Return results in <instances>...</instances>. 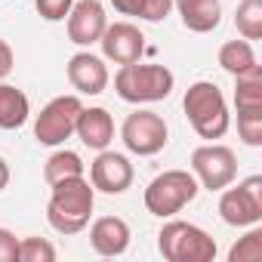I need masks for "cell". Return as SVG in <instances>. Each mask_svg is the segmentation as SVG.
<instances>
[{
	"label": "cell",
	"mask_w": 262,
	"mask_h": 262,
	"mask_svg": "<svg viewBox=\"0 0 262 262\" xmlns=\"http://www.w3.org/2000/svg\"><path fill=\"white\" fill-rule=\"evenodd\" d=\"M173 10V0H139V10L136 16L142 22H164Z\"/></svg>",
	"instance_id": "26"
},
{
	"label": "cell",
	"mask_w": 262,
	"mask_h": 262,
	"mask_svg": "<svg viewBox=\"0 0 262 262\" xmlns=\"http://www.w3.org/2000/svg\"><path fill=\"white\" fill-rule=\"evenodd\" d=\"M68 40L77 47H93L99 43L105 25H108V13L99 0H74V7L68 13Z\"/></svg>",
	"instance_id": "12"
},
{
	"label": "cell",
	"mask_w": 262,
	"mask_h": 262,
	"mask_svg": "<svg viewBox=\"0 0 262 262\" xmlns=\"http://www.w3.org/2000/svg\"><path fill=\"white\" fill-rule=\"evenodd\" d=\"M216 59H219V68L228 71L231 77L234 74H244V71H250V68L259 65L256 62V50H253L250 40H228V43H222Z\"/></svg>",
	"instance_id": "18"
},
{
	"label": "cell",
	"mask_w": 262,
	"mask_h": 262,
	"mask_svg": "<svg viewBox=\"0 0 262 262\" xmlns=\"http://www.w3.org/2000/svg\"><path fill=\"white\" fill-rule=\"evenodd\" d=\"M234 105H237V111L262 108V71H259V65L244 71V74H234Z\"/></svg>",
	"instance_id": "19"
},
{
	"label": "cell",
	"mask_w": 262,
	"mask_h": 262,
	"mask_svg": "<svg viewBox=\"0 0 262 262\" xmlns=\"http://www.w3.org/2000/svg\"><path fill=\"white\" fill-rule=\"evenodd\" d=\"M74 133H77V139L86 148L102 151V148H108L114 142V117L108 114V108H99V105L80 108L77 123H74Z\"/></svg>",
	"instance_id": "15"
},
{
	"label": "cell",
	"mask_w": 262,
	"mask_h": 262,
	"mask_svg": "<svg viewBox=\"0 0 262 262\" xmlns=\"http://www.w3.org/2000/svg\"><path fill=\"white\" fill-rule=\"evenodd\" d=\"M56 247L47 237H22L19 241V262H53Z\"/></svg>",
	"instance_id": "24"
},
{
	"label": "cell",
	"mask_w": 262,
	"mask_h": 262,
	"mask_svg": "<svg viewBox=\"0 0 262 262\" xmlns=\"http://www.w3.org/2000/svg\"><path fill=\"white\" fill-rule=\"evenodd\" d=\"M65 74H68V83H71L80 96H99V93H105V86H108V80H111L105 59L93 56L90 50L74 53V56L68 59V65H65Z\"/></svg>",
	"instance_id": "13"
},
{
	"label": "cell",
	"mask_w": 262,
	"mask_h": 262,
	"mask_svg": "<svg viewBox=\"0 0 262 262\" xmlns=\"http://www.w3.org/2000/svg\"><path fill=\"white\" fill-rule=\"evenodd\" d=\"M234 28L244 40H262V0H241L234 13Z\"/></svg>",
	"instance_id": "21"
},
{
	"label": "cell",
	"mask_w": 262,
	"mask_h": 262,
	"mask_svg": "<svg viewBox=\"0 0 262 262\" xmlns=\"http://www.w3.org/2000/svg\"><path fill=\"white\" fill-rule=\"evenodd\" d=\"M34 7L40 13V19L47 22H65L71 7H74V0H34Z\"/></svg>",
	"instance_id": "25"
},
{
	"label": "cell",
	"mask_w": 262,
	"mask_h": 262,
	"mask_svg": "<svg viewBox=\"0 0 262 262\" xmlns=\"http://www.w3.org/2000/svg\"><path fill=\"white\" fill-rule=\"evenodd\" d=\"M191 173H194L201 188L222 191L225 185H231L237 179V158L228 145L207 142V145L191 151Z\"/></svg>",
	"instance_id": "9"
},
{
	"label": "cell",
	"mask_w": 262,
	"mask_h": 262,
	"mask_svg": "<svg viewBox=\"0 0 262 262\" xmlns=\"http://www.w3.org/2000/svg\"><path fill=\"white\" fill-rule=\"evenodd\" d=\"M28 114H31L28 96L19 86L0 80V129H19V126H25Z\"/></svg>",
	"instance_id": "17"
},
{
	"label": "cell",
	"mask_w": 262,
	"mask_h": 262,
	"mask_svg": "<svg viewBox=\"0 0 262 262\" xmlns=\"http://www.w3.org/2000/svg\"><path fill=\"white\" fill-rule=\"evenodd\" d=\"M219 216L231 228H250L262 222V176H247L234 188L225 185L219 198Z\"/></svg>",
	"instance_id": "6"
},
{
	"label": "cell",
	"mask_w": 262,
	"mask_h": 262,
	"mask_svg": "<svg viewBox=\"0 0 262 262\" xmlns=\"http://www.w3.org/2000/svg\"><path fill=\"white\" fill-rule=\"evenodd\" d=\"M111 7H114L120 16H136V10H139V0H111Z\"/></svg>",
	"instance_id": "29"
},
{
	"label": "cell",
	"mask_w": 262,
	"mask_h": 262,
	"mask_svg": "<svg viewBox=\"0 0 262 262\" xmlns=\"http://www.w3.org/2000/svg\"><path fill=\"white\" fill-rule=\"evenodd\" d=\"M185 117L191 123V129L201 139H222L231 126V114H228V102L222 96V90L213 80H194L185 90L182 99Z\"/></svg>",
	"instance_id": "2"
},
{
	"label": "cell",
	"mask_w": 262,
	"mask_h": 262,
	"mask_svg": "<svg viewBox=\"0 0 262 262\" xmlns=\"http://www.w3.org/2000/svg\"><path fill=\"white\" fill-rule=\"evenodd\" d=\"M198 191H201V185H198L194 173H188V170H164L145 188V210L151 216H158V219H170V216L182 213L198 198Z\"/></svg>",
	"instance_id": "5"
},
{
	"label": "cell",
	"mask_w": 262,
	"mask_h": 262,
	"mask_svg": "<svg viewBox=\"0 0 262 262\" xmlns=\"http://www.w3.org/2000/svg\"><path fill=\"white\" fill-rule=\"evenodd\" d=\"M0 262H19V237L10 228H0Z\"/></svg>",
	"instance_id": "27"
},
{
	"label": "cell",
	"mask_w": 262,
	"mask_h": 262,
	"mask_svg": "<svg viewBox=\"0 0 262 262\" xmlns=\"http://www.w3.org/2000/svg\"><path fill=\"white\" fill-rule=\"evenodd\" d=\"M7 185H10V164L0 158V191H4Z\"/></svg>",
	"instance_id": "30"
},
{
	"label": "cell",
	"mask_w": 262,
	"mask_h": 262,
	"mask_svg": "<svg viewBox=\"0 0 262 262\" xmlns=\"http://www.w3.org/2000/svg\"><path fill=\"white\" fill-rule=\"evenodd\" d=\"M228 262H262V228L250 225V231L228 250Z\"/></svg>",
	"instance_id": "22"
},
{
	"label": "cell",
	"mask_w": 262,
	"mask_h": 262,
	"mask_svg": "<svg viewBox=\"0 0 262 262\" xmlns=\"http://www.w3.org/2000/svg\"><path fill=\"white\" fill-rule=\"evenodd\" d=\"M99 43H102V56L114 65L139 62L145 53V34L133 22H108Z\"/></svg>",
	"instance_id": "11"
},
{
	"label": "cell",
	"mask_w": 262,
	"mask_h": 262,
	"mask_svg": "<svg viewBox=\"0 0 262 262\" xmlns=\"http://www.w3.org/2000/svg\"><path fill=\"white\" fill-rule=\"evenodd\" d=\"M13 65H16V56H13V47L0 37V80H4L10 71H13Z\"/></svg>",
	"instance_id": "28"
},
{
	"label": "cell",
	"mask_w": 262,
	"mask_h": 262,
	"mask_svg": "<svg viewBox=\"0 0 262 262\" xmlns=\"http://www.w3.org/2000/svg\"><path fill=\"white\" fill-rule=\"evenodd\" d=\"M96 207V188L83 176H71L50 185V204H47V222L59 234H80L90 225Z\"/></svg>",
	"instance_id": "1"
},
{
	"label": "cell",
	"mask_w": 262,
	"mask_h": 262,
	"mask_svg": "<svg viewBox=\"0 0 262 262\" xmlns=\"http://www.w3.org/2000/svg\"><path fill=\"white\" fill-rule=\"evenodd\" d=\"M176 86V74L167 65H142L129 62L120 65L114 74V93L129 102V105H148V102H164Z\"/></svg>",
	"instance_id": "3"
},
{
	"label": "cell",
	"mask_w": 262,
	"mask_h": 262,
	"mask_svg": "<svg viewBox=\"0 0 262 262\" xmlns=\"http://www.w3.org/2000/svg\"><path fill=\"white\" fill-rule=\"evenodd\" d=\"M71 176H83V161L77 151H68V148H59L47 158L43 164V179L47 185L53 182H62V179H71Z\"/></svg>",
	"instance_id": "20"
},
{
	"label": "cell",
	"mask_w": 262,
	"mask_h": 262,
	"mask_svg": "<svg viewBox=\"0 0 262 262\" xmlns=\"http://www.w3.org/2000/svg\"><path fill=\"white\" fill-rule=\"evenodd\" d=\"M173 10L182 16V25L194 34H210L222 22L219 0H173Z\"/></svg>",
	"instance_id": "16"
},
{
	"label": "cell",
	"mask_w": 262,
	"mask_h": 262,
	"mask_svg": "<svg viewBox=\"0 0 262 262\" xmlns=\"http://www.w3.org/2000/svg\"><path fill=\"white\" fill-rule=\"evenodd\" d=\"M120 139L126 145L129 155H139V158H151L158 151L167 148L170 139V126L158 111H145L136 108L133 114H126L123 126H120Z\"/></svg>",
	"instance_id": "7"
},
{
	"label": "cell",
	"mask_w": 262,
	"mask_h": 262,
	"mask_svg": "<svg viewBox=\"0 0 262 262\" xmlns=\"http://www.w3.org/2000/svg\"><path fill=\"white\" fill-rule=\"evenodd\" d=\"M80 108H83V102H80V96H74V93L50 99V102L40 108V114L34 117V139H37L40 145H50V148H56V145H62L65 139H71Z\"/></svg>",
	"instance_id": "8"
},
{
	"label": "cell",
	"mask_w": 262,
	"mask_h": 262,
	"mask_svg": "<svg viewBox=\"0 0 262 262\" xmlns=\"http://www.w3.org/2000/svg\"><path fill=\"white\" fill-rule=\"evenodd\" d=\"M129 237H133V231H129L126 219H120V216H99L90 225V247L108 259L123 256L129 250Z\"/></svg>",
	"instance_id": "14"
},
{
	"label": "cell",
	"mask_w": 262,
	"mask_h": 262,
	"mask_svg": "<svg viewBox=\"0 0 262 262\" xmlns=\"http://www.w3.org/2000/svg\"><path fill=\"white\" fill-rule=\"evenodd\" d=\"M158 253L167 262H213L216 241L201 225L170 216V222H164V228L158 231Z\"/></svg>",
	"instance_id": "4"
},
{
	"label": "cell",
	"mask_w": 262,
	"mask_h": 262,
	"mask_svg": "<svg viewBox=\"0 0 262 262\" xmlns=\"http://www.w3.org/2000/svg\"><path fill=\"white\" fill-rule=\"evenodd\" d=\"M133 164H129L126 155L102 148L96 155V161L90 164V182L96 191L102 194H123L129 185H133Z\"/></svg>",
	"instance_id": "10"
},
{
	"label": "cell",
	"mask_w": 262,
	"mask_h": 262,
	"mask_svg": "<svg viewBox=\"0 0 262 262\" xmlns=\"http://www.w3.org/2000/svg\"><path fill=\"white\" fill-rule=\"evenodd\" d=\"M237 136L250 148L262 145V108H256V111H237Z\"/></svg>",
	"instance_id": "23"
}]
</instances>
